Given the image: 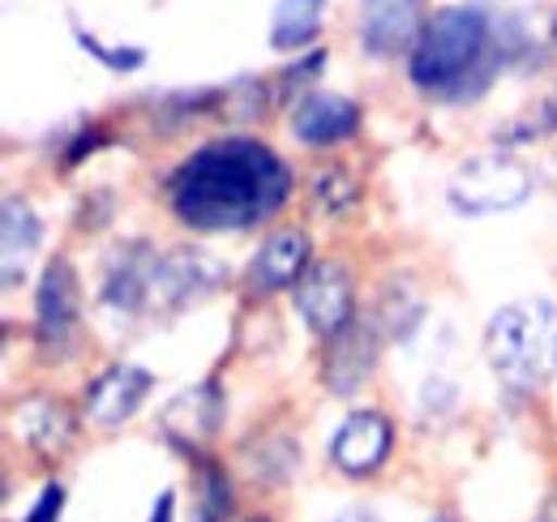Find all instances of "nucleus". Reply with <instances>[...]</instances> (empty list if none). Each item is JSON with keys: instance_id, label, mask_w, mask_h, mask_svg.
I'll return each instance as SVG.
<instances>
[{"instance_id": "f257e3e1", "label": "nucleus", "mask_w": 557, "mask_h": 522, "mask_svg": "<svg viewBox=\"0 0 557 522\" xmlns=\"http://www.w3.org/2000/svg\"><path fill=\"white\" fill-rule=\"evenodd\" d=\"M292 194V172L253 137H219L172 176V210L198 232H240L271 219Z\"/></svg>"}, {"instance_id": "f03ea898", "label": "nucleus", "mask_w": 557, "mask_h": 522, "mask_svg": "<svg viewBox=\"0 0 557 522\" xmlns=\"http://www.w3.org/2000/svg\"><path fill=\"white\" fill-rule=\"evenodd\" d=\"M485 351L506 390L528 394L545 386L557 369V304L545 296L502 304L485 326Z\"/></svg>"}, {"instance_id": "7ed1b4c3", "label": "nucleus", "mask_w": 557, "mask_h": 522, "mask_svg": "<svg viewBox=\"0 0 557 522\" xmlns=\"http://www.w3.org/2000/svg\"><path fill=\"white\" fill-rule=\"evenodd\" d=\"M488 17L485 4H450L442 9L420 44L412 48V82L420 90H437V95H463L468 77H481V61L488 52Z\"/></svg>"}, {"instance_id": "20e7f679", "label": "nucleus", "mask_w": 557, "mask_h": 522, "mask_svg": "<svg viewBox=\"0 0 557 522\" xmlns=\"http://www.w3.org/2000/svg\"><path fill=\"white\" fill-rule=\"evenodd\" d=\"M532 194V172L528 163H519L515 154H476L468 159L450 185H446V197L450 206L463 214V219H488V214H506L515 206H523Z\"/></svg>"}, {"instance_id": "39448f33", "label": "nucleus", "mask_w": 557, "mask_h": 522, "mask_svg": "<svg viewBox=\"0 0 557 522\" xmlns=\"http://www.w3.org/2000/svg\"><path fill=\"white\" fill-rule=\"evenodd\" d=\"M223 278H227V265L214 258V253L172 249V253L150 261V274H146V309L141 313H181V309L207 300L210 291H219Z\"/></svg>"}, {"instance_id": "423d86ee", "label": "nucleus", "mask_w": 557, "mask_h": 522, "mask_svg": "<svg viewBox=\"0 0 557 522\" xmlns=\"http://www.w3.org/2000/svg\"><path fill=\"white\" fill-rule=\"evenodd\" d=\"M351 304H356V287H351V270L344 261H313L305 278L296 283V309L305 326L322 338H335L348 326Z\"/></svg>"}, {"instance_id": "0eeeda50", "label": "nucleus", "mask_w": 557, "mask_h": 522, "mask_svg": "<svg viewBox=\"0 0 557 522\" xmlns=\"http://www.w3.org/2000/svg\"><path fill=\"white\" fill-rule=\"evenodd\" d=\"M377 322H356L339 330L335 338H326V364H322V377H326V390L348 398L356 394L377 369Z\"/></svg>"}, {"instance_id": "6e6552de", "label": "nucleus", "mask_w": 557, "mask_h": 522, "mask_svg": "<svg viewBox=\"0 0 557 522\" xmlns=\"http://www.w3.org/2000/svg\"><path fill=\"white\" fill-rule=\"evenodd\" d=\"M424 0H360V44L373 57L417 48L424 35Z\"/></svg>"}, {"instance_id": "1a4fd4ad", "label": "nucleus", "mask_w": 557, "mask_h": 522, "mask_svg": "<svg viewBox=\"0 0 557 522\" xmlns=\"http://www.w3.org/2000/svg\"><path fill=\"white\" fill-rule=\"evenodd\" d=\"M219 420H223V394L214 382L207 386H194V390H181L163 411H159V428L172 446L181 450H202L210 437L219 433Z\"/></svg>"}, {"instance_id": "9d476101", "label": "nucleus", "mask_w": 557, "mask_h": 522, "mask_svg": "<svg viewBox=\"0 0 557 522\" xmlns=\"http://www.w3.org/2000/svg\"><path fill=\"white\" fill-rule=\"evenodd\" d=\"M309 270V236L300 227H283L262 240V249L249 261V291L253 296H275L283 287H296Z\"/></svg>"}, {"instance_id": "9b49d317", "label": "nucleus", "mask_w": 557, "mask_h": 522, "mask_svg": "<svg viewBox=\"0 0 557 522\" xmlns=\"http://www.w3.org/2000/svg\"><path fill=\"white\" fill-rule=\"evenodd\" d=\"M391 420L382 411H356L331 437V462L348 475H373L391 455Z\"/></svg>"}, {"instance_id": "f8f14e48", "label": "nucleus", "mask_w": 557, "mask_h": 522, "mask_svg": "<svg viewBox=\"0 0 557 522\" xmlns=\"http://www.w3.org/2000/svg\"><path fill=\"white\" fill-rule=\"evenodd\" d=\"M77 326V274L65 258L48 261L39 291H35V330L44 347H65Z\"/></svg>"}, {"instance_id": "ddd939ff", "label": "nucleus", "mask_w": 557, "mask_h": 522, "mask_svg": "<svg viewBox=\"0 0 557 522\" xmlns=\"http://www.w3.org/2000/svg\"><path fill=\"white\" fill-rule=\"evenodd\" d=\"M150 394V373L138 364H112L86 386V415L99 428H121Z\"/></svg>"}, {"instance_id": "4468645a", "label": "nucleus", "mask_w": 557, "mask_h": 522, "mask_svg": "<svg viewBox=\"0 0 557 522\" xmlns=\"http://www.w3.org/2000/svg\"><path fill=\"white\" fill-rule=\"evenodd\" d=\"M9 424H13V433L30 446V450H39V455L57 458L65 455L73 446V437H77V420H73L70 402H61V398H22L13 411H9Z\"/></svg>"}, {"instance_id": "2eb2a0df", "label": "nucleus", "mask_w": 557, "mask_h": 522, "mask_svg": "<svg viewBox=\"0 0 557 522\" xmlns=\"http://www.w3.org/2000/svg\"><path fill=\"white\" fill-rule=\"evenodd\" d=\"M356 129H360V108L344 95H331V90H313L292 112V133L305 146H335V141L351 137Z\"/></svg>"}, {"instance_id": "dca6fc26", "label": "nucleus", "mask_w": 557, "mask_h": 522, "mask_svg": "<svg viewBox=\"0 0 557 522\" xmlns=\"http://www.w3.org/2000/svg\"><path fill=\"white\" fill-rule=\"evenodd\" d=\"M39 240H44V227H39V219H35V210L26 206V201H17V197H9L4 201V214H0V261H4V287H17L22 283V274H26V265L35 258V249H39Z\"/></svg>"}, {"instance_id": "f3484780", "label": "nucleus", "mask_w": 557, "mask_h": 522, "mask_svg": "<svg viewBox=\"0 0 557 522\" xmlns=\"http://www.w3.org/2000/svg\"><path fill=\"white\" fill-rule=\"evenodd\" d=\"M322 4L326 0H278L275 22H271V44L275 48H305L322 30Z\"/></svg>"}, {"instance_id": "a211bd4d", "label": "nucleus", "mask_w": 557, "mask_h": 522, "mask_svg": "<svg viewBox=\"0 0 557 522\" xmlns=\"http://www.w3.org/2000/svg\"><path fill=\"white\" fill-rule=\"evenodd\" d=\"M356 197H360V185L351 181L348 167H322V172L313 176V201H318V210H326V214L351 210Z\"/></svg>"}, {"instance_id": "6ab92c4d", "label": "nucleus", "mask_w": 557, "mask_h": 522, "mask_svg": "<svg viewBox=\"0 0 557 522\" xmlns=\"http://www.w3.org/2000/svg\"><path fill=\"white\" fill-rule=\"evenodd\" d=\"M386 326L395 330V334H412L417 330V322H420V296L412 291V283H391L386 287Z\"/></svg>"}, {"instance_id": "aec40b11", "label": "nucleus", "mask_w": 557, "mask_h": 522, "mask_svg": "<svg viewBox=\"0 0 557 522\" xmlns=\"http://www.w3.org/2000/svg\"><path fill=\"white\" fill-rule=\"evenodd\" d=\"M77 44H82V52H90V57H99L103 65L112 69H138L146 61V52L141 48H108V44H99L95 35H86V30H77Z\"/></svg>"}, {"instance_id": "412c9836", "label": "nucleus", "mask_w": 557, "mask_h": 522, "mask_svg": "<svg viewBox=\"0 0 557 522\" xmlns=\"http://www.w3.org/2000/svg\"><path fill=\"white\" fill-rule=\"evenodd\" d=\"M61 510H65V488H61V484H44V493H39V501L30 506L26 522H57Z\"/></svg>"}, {"instance_id": "4be33fe9", "label": "nucleus", "mask_w": 557, "mask_h": 522, "mask_svg": "<svg viewBox=\"0 0 557 522\" xmlns=\"http://www.w3.org/2000/svg\"><path fill=\"white\" fill-rule=\"evenodd\" d=\"M172 510H176V497L163 493V497L154 501V510H150V522H172Z\"/></svg>"}, {"instance_id": "5701e85b", "label": "nucleus", "mask_w": 557, "mask_h": 522, "mask_svg": "<svg viewBox=\"0 0 557 522\" xmlns=\"http://www.w3.org/2000/svg\"><path fill=\"white\" fill-rule=\"evenodd\" d=\"M335 522H377V519H373L369 510H344V514H339Z\"/></svg>"}, {"instance_id": "b1692460", "label": "nucleus", "mask_w": 557, "mask_h": 522, "mask_svg": "<svg viewBox=\"0 0 557 522\" xmlns=\"http://www.w3.org/2000/svg\"><path fill=\"white\" fill-rule=\"evenodd\" d=\"M536 522H557V488L549 493V501H545V510H541V519Z\"/></svg>"}, {"instance_id": "393cba45", "label": "nucleus", "mask_w": 557, "mask_h": 522, "mask_svg": "<svg viewBox=\"0 0 557 522\" xmlns=\"http://www.w3.org/2000/svg\"><path fill=\"white\" fill-rule=\"evenodd\" d=\"M219 519H223V514H214L210 506H202V501H198V514H194V522H219Z\"/></svg>"}, {"instance_id": "a878e982", "label": "nucleus", "mask_w": 557, "mask_h": 522, "mask_svg": "<svg viewBox=\"0 0 557 522\" xmlns=\"http://www.w3.org/2000/svg\"><path fill=\"white\" fill-rule=\"evenodd\" d=\"M429 522H450V519H446V514H437V519H429Z\"/></svg>"}, {"instance_id": "bb28decb", "label": "nucleus", "mask_w": 557, "mask_h": 522, "mask_svg": "<svg viewBox=\"0 0 557 522\" xmlns=\"http://www.w3.org/2000/svg\"><path fill=\"white\" fill-rule=\"evenodd\" d=\"M249 522H267V519H249Z\"/></svg>"}]
</instances>
